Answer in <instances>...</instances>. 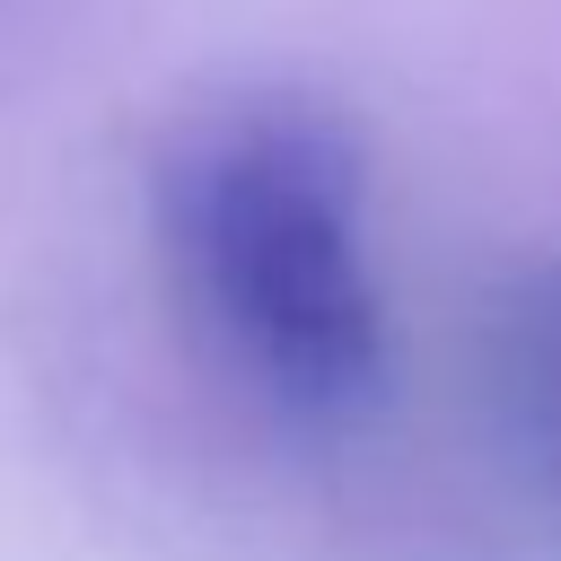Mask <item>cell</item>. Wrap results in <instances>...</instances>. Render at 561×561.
Listing matches in <instances>:
<instances>
[{
  "instance_id": "1",
  "label": "cell",
  "mask_w": 561,
  "mask_h": 561,
  "mask_svg": "<svg viewBox=\"0 0 561 561\" xmlns=\"http://www.w3.org/2000/svg\"><path fill=\"white\" fill-rule=\"evenodd\" d=\"M158 245L193 333L272 421L342 438L386 403L368 193L333 114L254 96L184 123L158 158Z\"/></svg>"
},
{
  "instance_id": "2",
  "label": "cell",
  "mask_w": 561,
  "mask_h": 561,
  "mask_svg": "<svg viewBox=\"0 0 561 561\" xmlns=\"http://www.w3.org/2000/svg\"><path fill=\"white\" fill-rule=\"evenodd\" d=\"M482 430L508 491L561 535V254L517 263L482 307Z\"/></svg>"
}]
</instances>
